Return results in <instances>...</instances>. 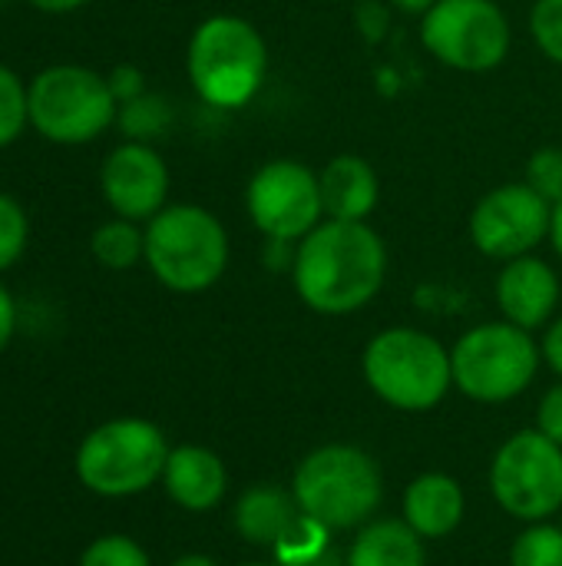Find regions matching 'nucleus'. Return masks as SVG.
I'll list each match as a JSON object with an SVG mask.
<instances>
[{
  "label": "nucleus",
  "mask_w": 562,
  "mask_h": 566,
  "mask_svg": "<svg viewBox=\"0 0 562 566\" xmlns=\"http://www.w3.org/2000/svg\"><path fill=\"white\" fill-rule=\"evenodd\" d=\"M298 298L328 318L371 305L388 279V245L371 222L325 219L311 229L291 259Z\"/></svg>",
  "instance_id": "1"
},
{
  "label": "nucleus",
  "mask_w": 562,
  "mask_h": 566,
  "mask_svg": "<svg viewBox=\"0 0 562 566\" xmlns=\"http://www.w3.org/2000/svg\"><path fill=\"white\" fill-rule=\"evenodd\" d=\"M185 73L205 106L235 113L248 106L268 80V43L252 20L212 13L199 20L189 36Z\"/></svg>",
  "instance_id": "2"
},
{
  "label": "nucleus",
  "mask_w": 562,
  "mask_h": 566,
  "mask_svg": "<svg viewBox=\"0 0 562 566\" xmlns=\"http://www.w3.org/2000/svg\"><path fill=\"white\" fill-rule=\"evenodd\" d=\"M146 265L176 295L209 292L229 269V232L199 202H169L146 226Z\"/></svg>",
  "instance_id": "3"
},
{
  "label": "nucleus",
  "mask_w": 562,
  "mask_h": 566,
  "mask_svg": "<svg viewBox=\"0 0 562 566\" xmlns=\"http://www.w3.org/2000/svg\"><path fill=\"white\" fill-rule=\"evenodd\" d=\"M291 494L298 511L321 521L328 531L364 527L384 497L378 461L354 444H321L295 471Z\"/></svg>",
  "instance_id": "4"
},
{
  "label": "nucleus",
  "mask_w": 562,
  "mask_h": 566,
  "mask_svg": "<svg viewBox=\"0 0 562 566\" xmlns=\"http://www.w3.org/2000/svg\"><path fill=\"white\" fill-rule=\"evenodd\" d=\"M361 371L368 388L397 411H431L454 388L450 352L421 328H384L364 355Z\"/></svg>",
  "instance_id": "5"
},
{
  "label": "nucleus",
  "mask_w": 562,
  "mask_h": 566,
  "mask_svg": "<svg viewBox=\"0 0 562 566\" xmlns=\"http://www.w3.org/2000/svg\"><path fill=\"white\" fill-rule=\"evenodd\" d=\"M30 126L56 146H86L116 126L119 103L106 73L83 63L43 66L26 83Z\"/></svg>",
  "instance_id": "6"
},
{
  "label": "nucleus",
  "mask_w": 562,
  "mask_h": 566,
  "mask_svg": "<svg viewBox=\"0 0 562 566\" xmlns=\"http://www.w3.org/2000/svg\"><path fill=\"white\" fill-rule=\"evenodd\" d=\"M543 352L533 332L503 322H484L464 332L450 352L454 388L480 405H503L520 398L537 371Z\"/></svg>",
  "instance_id": "7"
},
{
  "label": "nucleus",
  "mask_w": 562,
  "mask_h": 566,
  "mask_svg": "<svg viewBox=\"0 0 562 566\" xmlns=\"http://www.w3.org/2000/svg\"><path fill=\"white\" fill-rule=\"evenodd\" d=\"M166 434L146 418H116L89 431L76 451V478L99 497H136L162 481Z\"/></svg>",
  "instance_id": "8"
},
{
  "label": "nucleus",
  "mask_w": 562,
  "mask_h": 566,
  "mask_svg": "<svg viewBox=\"0 0 562 566\" xmlns=\"http://www.w3.org/2000/svg\"><path fill=\"white\" fill-rule=\"evenodd\" d=\"M421 43L457 73H490L513 46V27L497 0H437L421 17Z\"/></svg>",
  "instance_id": "9"
},
{
  "label": "nucleus",
  "mask_w": 562,
  "mask_h": 566,
  "mask_svg": "<svg viewBox=\"0 0 562 566\" xmlns=\"http://www.w3.org/2000/svg\"><path fill=\"white\" fill-rule=\"evenodd\" d=\"M490 491L510 517L550 521L562 507V448L537 428L517 431L494 454Z\"/></svg>",
  "instance_id": "10"
},
{
  "label": "nucleus",
  "mask_w": 562,
  "mask_h": 566,
  "mask_svg": "<svg viewBox=\"0 0 562 566\" xmlns=\"http://www.w3.org/2000/svg\"><path fill=\"white\" fill-rule=\"evenodd\" d=\"M245 212L268 242L298 245L325 222L321 176L291 156L262 163L245 186Z\"/></svg>",
  "instance_id": "11"
},
{
  "label": "nucleus",
  "mask_w": 562,
  "mask_h": 566,
  "mask_svg": "<svg viewBox=\"0 0 562 566\" xmlns=\"http://www.w3.org/2000/svg\"><path fill=\"white\" fill-rule=\"evenodd\" d=\"M553 226V202H547L527 179L494 186L480 196L470 212L467 232L480 255L510 262L520 255H533Z\"/></svg>",
  "instance_id": "12"
},
{
  "label": "nucleus",
  "mask_w": 562,
  "mask_h": 566,
  "mask_svg": "<svg viewBox=\"0 0 562 566\" xmlns=\"http://www.w3.org/2000/svg\"><path fill=\"white\" fill-rule=\"evenodd\" d=\"M169 166L152 143L123 139L99 166V192L113 216L146 226L169 206Z\"/></svg>",
  "instance_id": "13"
},
{
  "label": "nucleus",
  "mask_w": 562,
  "mask_h": 566,
  "mask_svg": "<svg viewBox=\"0 0 562 566\" xmlns=\"http://www.w3.org/2000/svg\"><path fill=\"white\" fill-rule=\"evenodd\" d=\"M500 315L527 332L547 328L560 308V275L540 255H520L503 262L497 285H494Z\"/></svg>",
  "instance_id": "14"
},
{
  "label": "nucleus",
  "mask_w": 562,
  "mask_h": 566,
  "mask_svg": "<svg viewBox=\"0 0 562 566\" xmlns=\"http://www.w3.org/2000/svg\"><path fill=\"white\" fill-rule=\"evenodd\" d=\"M162 488L169 501H176L182 511L202 514L222 504L229 491V471L222 458L202 444H182L169 451L166 471H162Z\"/></svg>",
  "instance_id": "15"
},
{
  "label": "nucleus",
  "mask_w": 562,
  "mask_h": 566,
  "mask_svg": "<svg viewBox=\"0 0 562 566\" xmlns=\"http://www.w3.org/2000/svg\"><path fill=\"white\" fill-rule=\"evenodd\" d=\"M321 176V202L325 219H344V222H368L381 202V176L378 169L358 156L341 153L325 163Z\"/></svg>",
  "instance_id": "16"
},
{
  "label": "nucleus",
  "mask_w": 562,
  "mask_h": 566,
  "mask_svg": "<svg viewBox=\"0 0 562 566\" xmlns=\"http://www.w3.org/2000/svg\"><path fill=\"white\" fill-rule=\"evenodd\" d=\"M464 514H467V497L460 481H454L450 474L441 471L421 474L404 491V521L424 541H441L454 534Z\"/></svg>",
  "instance_id": "17"
},
{
  "label": "nucleus",
  "mask_w": 562,
  "mask_h": 566,
  "mask_svg": "<svg viewBox=\"0 0 562 566\" xmlns=\"http://www.w3.org/2000/svg\"><path fill=\"white\" fill-rule=\"evenodd\" d=\"M298 501L291 491L278 484H252L238 501H235V531L242 541L252 547H275V541L285 534V527L298 517Z\"/></svg>",
  "instance_id": "18"
},
{
  "label": "nucleus",
  "mask_w": 562,
  "mask_h": 566,
  "mask_svg": "<svg viewBox=\"0 0 562 566\" xmlns=\"http://www.w3.org/2000/svg\"><path fill=\"white\" fill-rule=\"evenodd\" d=\"M348 566H427L424 537H417L401 517L368 521L358 527Z\"/></svg>",
  "instance_id": "19"
},
{
  "label": "nucleus",
  "mask_w": 562,
  "mask_h": 566,
  "mask_svg": "<svg viewBox=\"0 0 562 566\" xmlns=\"http://www.w3.org/2000/svg\"><path fill=\"white\" fill-rule=\"evenodd\" d=\"M89 252L103 269L126 272V269L146 262V229H139V222L113 216V219H106L103 226L93 229Z\"/></svg>",
  "instance_id": "20"
},
{
  "label": "nucleus",
  "mask_w": 562,
  "mask_h": 566,
  "mask_svg": "<svg viewBox=\"0 0 562 566\" xmlns=\"http://www.w3.org/2000/svg\"><path fill=\"white\" fill-rule=\"evenodd\" d=\"M116 126L123 129V139H132V143H152L162 139L172 126V106L166 96L146 90L142 96L129 99L119 106V116H116Z\"/></svg>",
  "instance_id": "21"
},
{
  "label": "nucleus",
  "mask_w": 562,
  "mask_h": 566,
  "mask_svg": "<svg viewBox=\"0 0 562 566\" xmlns=\"http://www.w3.org/2000/svg\"><path fill=\"white\" fill-rule=\"evenodd\" d=\"M331 534L321 521L308 517V514H298L285 534L275 541L272 547V560L278 566H308L311 560H318L321 554L331 551Z\"/></svg>",
  "instance_id": "22"
},
{
  "label": "nucleus",
  "mask_w": 562,
  "mask_h": 566,
  "mask_svg": "<svg viewBox=\"0 0 562 566\" xmlns=\"http://www.w3.org/2000/svg\"><path fill=\"white\" fill-rule=\"evenodd\" d=\"M30 126L26 83L17 70L0 63V149L13 146Z\"/></svg>",
  "instance_id": "23"
},
{
  "label": "nucleus",
  "mask_w": 562,
  "mask_h": 566,
  "mask_svg": "<svg viewBox=\"0 0 562 566\" xmlns=\"http://www.w3.org/2000/svg\"><path fill=\"white\" fill-rule=\"evenodd\" d=\"M510 566H562V527L530 524L510 547Z\"/></svg>",
  "instance_id": "24"
},
{
  "label": "nucleus",
  "mask_w": 562,
  "mask_h": 566,
  "mask_svg": "<svg viewBox=\"0 0 562 566\" xmlns=\"http://www.w3.org/2000/svg\"><path fill=\"white\" fill-rule=\"evenodd\" d=\"M30 245V216L26 209L0 189V275L13 269Z\"/></svg>",
  "instance_id": "25"
},
{
  "label": "nucleus",
  "mask_w": 562,
  "mask_h": 566,
  "mask_svg": "<svg viewBox=\"0 0 562 566\" xmlns=\"http://www.w3.org/2000/svg\"><path fill=\"white\" fill-rule=\"evenodd\" d=\"M79 566H152V564H149V554H146L132 537L106 534V537L93 541V544L83 551Z\"/></svg>",
  "instance_id": "26"
},
{
  "label": "nucleus",
  "mask_w": 562,
  "mask_h": 566,
  "mask_svg": "<svg viewBox=\"0 0 562 566\" xmlns=\"http://www.w3.org/2000/svg\"><path fill=\"white\" fill-rule=\"evenodd\" d=\"M530 33L540 53L562 66V0H537L530 10Z\"/></svg>",
  "instance_id": "27"
},
{
  "label": "nucleus",
  "mask_w": 562,
  "mask_h": 566,
  "mask_svg": "<svg viewBox=\"0 0 562 566\" xmlns=\"http://www.w3.org/2000/svg\"><path fill=\"white\" fill-rule=\"evenodd\" d=\"M523 179L547 199V202H562V146H543L527 159Z\"/></svg>",
  "instance_id": "28"
},
{
  "label": "nucleus",
  "mask_w": 562,
  "mask_h": 566,
  "mask_svg": "<svg viewBox=\"0 0 562 566\" xmlns=\"http://www.w3.org/2000/svg\"><path fill=\"white\" fill-rule=\"evenodd\" d=\"M106 80H109V90H113V96H116L119 106L129 103V99H136V96H142V93L149 90V86H146V73H142L139 66H132V63L113 66V70L106 73Z\"/></svg>",
  "instance_id": "29"
},
{
  "label": "nucleus",
  "mask_w": 562,
  "mask_h": 566,
  "mask_svg": "<svg viewBox=\"0 0 562 566\" xmlns=\"http://www.w3.org/2000/svg\"><path fill=\"white\" fill-rule=\"evenodd\" d=\"M537 431H543L550 441H556L562 448V385H553L540 408H537Z\"/></svg>",
  "instance_id": "30"
},
{
  "label": "nucleus",
  "mask_w": 562,
  "mask_h": 566,
  "mask_svg": "<svg viewBox=\"0 0 562 566\" xmlns=\"http://www.w3.org/2000/svg\"><path fill=\"white\" fill-rule=\"evenodd\" d=\"M540 352H543V361L562 378V315L556 322L547 325V335L540 342Z\"/></svg>",
  "instance_id": "31"
},
{
  "label": "nucleus",
  "mask_w": 562,
  "mask_h": 566,
  "mask_svg": "<svg viewBox=\"0 0 562 566\" xmlns=\"http://www.w3.org/2000/svg\"><path fill=\"white\" fill-rule=\"evenodd\" d=\"M13 332H17V302L10 289L0 282V352L13 342Z\"/></svg>",
  "instance_id": "32"
},
{
  "label": "nucleus",
  "mask_w": 562,
  "mask_h": 566,
  "mask_svg": "<svg viewBox=\"0 0 562 566\" xmlns=\"http://www.w3.org/2000/svg\"><path fill=\"white\" fill-rule=\"evenodd\" d=\"M33 10H43V13H73L79 7H86L89 0H26Z\"/></svg>",
  "instance_id": "33"
},
{
  "label": "nucleus",
  "mask_w": 562,
  "mask_h": 566,
  "mask_svg": "<svg viewBox=\"0 0 562 566\" xmlns=\"http://www.w3.org/2000/svg\"><path fill=\"white\" fill-rule=\"evenodd\" d=\"M437 0H391V7H397L401 13H411V17H424Z\"/></svg>",
  "instance_id": "34"
},
{
  "label": "nucleus",
  "mask_w": 562,
  "mask_h": 566,
  "mask_svg": "<svg viewBox=\"0 0 562 566\" xmlns=\"http://www.w3.org/2000/svg\"><path fill=\"white\" fill-rule=\"evenodd\" d=\"M550 242H553V252L560 255L562 262V202L553 206V226H550Z\"/></svg>",
  "instance_id": "35"
},
{
  "label": "nucleus",
  "mask_w": 562,
  "mask_h": 566,
  "mask_svg": "<svg viewBox=\"0 0 562 566\" xmlns=\"http://www.w3.org/2000/svg\"><path fill=\"white\" fill-rule=\"evenodd\" d=\"M172 566H219L212 557H205V554H185V557H179Z\"/></svg>",
  "instance_id": "36"
},
{
  "label": "nucleus",
  "mask_w": 562,
  "mask_h": 566,
  "mask_svg": "<svg viewBox=\"0 0 562 566\" xmlns=\"http://www.w3.org/2000/svg\"><path fill=\"white\" fill-rule=\"evenodd\" d=\"M308 566H348V560H341L338 551H328V554H321L318 560H311Z\"/></svg>",
  "instance_id": "37"
},
{
  "label": "nucleus",
  "mask_w": 562,
  "mask_h": 566,
  "mask_svg": "<svg viewBox=\"0 0 562 566\" xmlns=\"http://www.w3.org/2000/svg\"><path fill=\"white\" fill-rule=\"evenodd\" d=\"M238 566H278V564L272 560V564H238Z\"/></svg>",
  "instance_id": "38"
},
{
  "label": "nucleus",
  "mask_w": 562,
  "mask_h": 566,
  "mask_svg": "<svg viewBox=\"0 0 562 566\" xmlns=\"http://www.w3.org/2000/svg\"><path fill=\"white\" fill-rule=\"evenodd\" d=\"M3 3H7V0H0V7H3Z\"/></svg>",
  "instance_id": "39"
}]
</instances>
